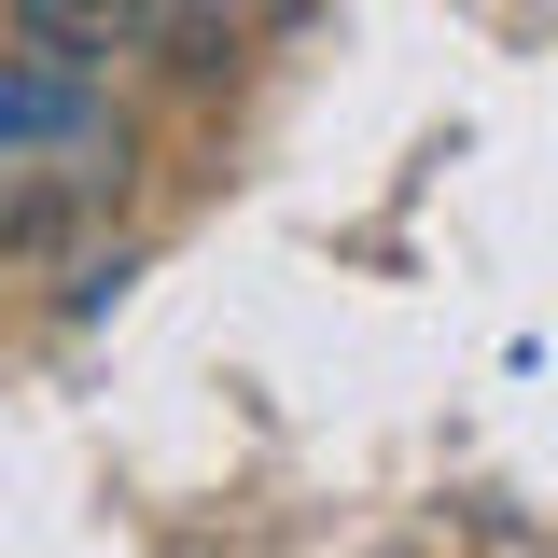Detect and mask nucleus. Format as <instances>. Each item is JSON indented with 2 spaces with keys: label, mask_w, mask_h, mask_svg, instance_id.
Here are the masks:
<instances>
[{
  "label": "nucleus",
  "mask_w": 558,
  "mask_h": 558,
  "mask_svg": "<svg viewBox=\"0 0 558 558\" xmlns=\"http://www.w3.org/2000/svg\"><path fill=\"white\" fill-rule=\"evenodd\" d=\"M28 154H98V70L70 57H0V168H28Z\"/></svg>",
  "instance_id": "1"
},
{
  "label": "nucleus",
  "mask_w": 558,
  "mask_h": 558,
  "mask_svg": "<svg viewBox=\"0 0 558 558\" xmlns=\"http://www.w3.org/2000/svg\"><path fill=\"white\" fill-rule=\"evenodd\" d=\"M28 57H70V70H112V57H154V0H0Z\"/></svg>",
  "instance_id": "2"
}]
</instances>
